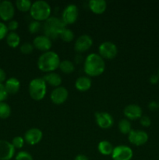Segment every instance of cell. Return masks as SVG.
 Returning a JSON list of instances; mask_svg holds the SVG:
<instances>
[{"mask_svg":"<svg viewBox=\"0 0 159 160\" xmlns=\"http://www.w3.org/2000/svg\"><path fill=\"white\" fill-rule=\"evenodd\" d=\"M51 9L50 5L47 2L36 1L32 3L30 13L32 18L37 21H45L48 20L51 15Z\"/></svg>","mask_w":159,"mask_h":160,"instance_id":"obj_4","label":"cell"},{"mask_svg":"<svg viewBox=\"0 0 159 160\" xmlns=\"http://www.w3.org/2000/svg\"><path fill=\"white\" fill-rule=\"evenodd\" d=\"M113 146L112 144L108 141H101L99 142L98 145V149L101 154L104 155V156H109L112 155V152H113Z\"/></svg>","mask_w":159,"mask_h":160,"instance_id":"obj_22","label":"cell"},{"mask_svg":"<svg viewBox=\"0 0 159 160\" xmlns=\"http://www.w3.org/2000/svg\"><path fill=\"white\" fill-rule=\"evenodd\" d=\"M118 130L122 134H129V132L132 131L131 129V123L127 119H122L118 122Z\"/></svg>","mask_w":159,"mask_h":160,"instance_id":"obj_25","label":"cell"},{"mask_svg":"<svg viewBox=\"0 0 159 160\" xmlns=\"http://www.w3.org/2000/svg\"><path fill=\"white\" fill-rule=\"evenodd\" d=\"M19 27V23L17 20H12L9 22V23L7 24V28L9 31H10L11 32H14Z\"/></svg>","mask_w":159,"mask_h":160,"instance_id":"obj_35","label":"cell"},{"mask_svg":"<svg viewBox=\"0 0 159 160\" xmlns=\"http://www.w3.org/2000/svg\"><path fill=\"white\" fill-rule=\"evenodd\" d=\"M7 25L5 24L2 22H0V40H2L4 38H6L8 34Z\"/></svg>","mask_w":159,"mask_h":160,"instance_id":"obj_33","label":"cell"},{"mask_svg":"<svg viewBox=\"0 0 159 160\" xmlns=\"http://www.w3.org/2000/svg\"><path fill=\"white\" fill-rule=\"evenodd\" d=\"M41 28V22L37 21V20H33L31 23L28 24V31L32 34H35L40 31Z\"/></svg>","mask_w":159,"mask_h":160,"instance_id":"obj_29","label":"cell"},{"mask_svg":"<svg viewBox=\"0 0 159 160\" xmlns=\"http://www.w3.org/2000/svg\"><path fill=\"white\" fill-rule=\"evenodd\" d=\"M79 16V9L74 4H70L64 9L62 15V20L66 24H72L76 21Z\"/></svg>","mask_w":159,"mask_h":160,"instance_id":"obj_7","label":"cell"},{"mask_svg":"<svg viewBox=\"0 0 159 160\" xmlns=\"http://www.w3.org/2000/svg\"><path fill=\"white\" fill-rule=\"evenodd\" d=\"M43 133L38 128H31L27 130L24 134V141L31 145L38 144L41 141Z\"/></svg>","mask_w":159,"mask_h":160,"instance_id":"obj_15","label":"cell"},{"mask_svg":"<svg viewBox=\"0 0 159 160\" xmlns=\"http://www.w3.org/2000/svg\"><path fill=\"white\" fill-rule=\"evenodd\" d=\"M34 48L33 44H31L30 42H25V43L22 44L20 46V52L23 54H30L33 52Z\"/></svg>","mask_w":159,"mask_h":160,"instance_id":"obj_30","label":"cell"},{"mask_svg":"<svg viewBox=\"0 0 159 160\" xmlns=\"http://www.w3.org/2000/svg\"><path fill=\"white\" fill-rule=\"evenodd\" d=\"M15 14V8L10 1L0 2V18L4 21L12 20Z\"/></svg>","mask_w":159,"mask_h":160,"instance_id":"obj_10","label":"cell"},{"mask_svg":"<svg viewBox=\"0 0 159 160\" xmlns=\"http://www.w3.org/2000/svg\"><path fill=\"white\" fill-rule=\"evenodd\" d=\"M69 96V92L67 89L64 87H58L55 88L54 90L51 92V100L54 104L61 105L65 102L67 100Z\"/></svg>","mask_w":159,"mask_h":160,"instance_id":"obj_13","label":"cell"},{"mask_svg":"<svg viewBox=\"0 0 159 160\" xmlns=\"http://www.w3.org/2000/svg\"><path fill=\"white\" fill-rule=\"evenodd\" d=\"M8 96V93L6 92L5 86L3 84H0V102H4Z\"/></svg>","mask_w":159,"mask_h":160,"instance_id":"obj_36","label":"cell"},{"mask_svg":"<svg viewBox=\"0 0 159 160\" xmlns=\"http://www.w3.org/2000/svg\"><path fill=\"white\" fill-rule=\"evenodd\" d=\"M89 8L95 14H102L107 8V2L104 0H90Z\"/></svg>","mask_w":159,"mask_h":160,"instance_id":"obj_19","label":"cell"},{"mask_svg":"<svg viewBox=\"0 0 159 160\" xmlns=\"http://www.w3.org/2000/svg\"><path fill=\"white\" fill-rule=\"evenodd\" d=\"M11 115V108L5 102H0V119H7Z\"/></svg>","mask_w":159,"mask_h":160,"instance_id":"obj_26","label":"cell"},{"mask_svg":"<svg viewBox=\"0 0 159 160\" xmlns=\"http://www.w3.org/2000/svg\"><path fill=\"white\" fill-rule=\"evenodd\" d=\"M93 45V40L91 37L87 34H83L80 36L75 42L74 48L77 52H84L90 48Z\"/></svg>","mask_w":159,"mask_h":160,"instance_id":"obj_12","label":"cell"},{"mask_svg":"<svg viewBox=\"0 0 159 160\" xmlns=\"http://www.w3.org/2000/svg\"><path fill=\"white\" fill-rule=\"evenodd\" d=\"M99 55L106 59H112L118 54L117 46L112 42H104L98 47Z\"/></svg>","mask_w":159,"mask_h":160,"instance_id":"obj_6","label":"cell"},{"mask_svg":"<svg viewBox=\"0 0 159 160\" xmlns=\"http://www.w3.org/2000/svg\"><path fill=\"white\" fill-rule=\"evenodd\" d=\"M123 113L129 120H137L142 117V109L137 104H129L125 107Z\"/></svg>","mask_w":159,"mask_h":160,"instance_id":"obj_17","label":"cell"},{"mask_svg":"<svg viewBox=\"0 0 159 160\" xmlns=\"http://www.w3.org/2000/svg\"><path fill=\"white\" fill-rule=\"evenodd\" d=\"M128 140L136 146H141L147 142L148 134L140 130H132L128 134Z\"/></svg>","mask_w":159,"mask_h":160,"instance_id":"obj_9","label":"cell"},{"mask_svg":"<svg viewBox=\"0 0 159 160\" xmlns=\"http://www.w3.org/2000/svg\"><path fill=\"white\" fill-rule=\"evenodd\" d=\"M30 96L36 101H40L45 98L47 92V84L41 78L33 79L28 87Z\"/></svg>","mask_w":159,"mask_h":160,"instance_id":"obj_5","label":"cell"},{"mask_svg":"<svg viewBox=\"0 0 159 160\" xmlns=\"http://www.w3.org/2000/svg\"><path fill=\"white\" fill-rule=\"evenodd\" d=\"M157 75H158V76H159V70H158V74H157Z\"/></svg>","mask_w":159,"mask_h":160,"instance_id":"obj_41","label":"cell"},{"mask_svg":"<svg viewBox=\"0 0 159 160\" xmlns=\"http://www.w3.org/2000/svg\"><path fill=\"white\" fill-rule=\"evenodd\" d=\"M32 3L29 0H17L16 2V6L21 12H27L31 10Z\"/></svg>","mask_w":159,"mask_h":160,"instance_id":"obj_27","label":"cell"},{"mask_svg":"<svg viewBox=\"0 0 159 160\" xmlns=\"http://www.w3.org/2000/svg\"><path fill=\"white\" fill-rule=\"evenodd\" d=\"M43 79L45 80L46 84H48L49 85L55 88L60 87L61 84H62V78L60 77V75L54 73V72H51V73L45 74L43 77Z\"/></svg>","mask_w":159,"mask_h":160,"instance_id":"obj_20","label":"cell"},{"mask_svg":"<svg viewBox=\"0 0 159 160\" xmlns=\"http://www.w3.org/2000/svg\"><path fill=\"white\" fill-rule=\"evenodd\" d=\"M140 123L143 127L148 128V127L151 126V120L150 117H147V116H142L140 119Z\"/></svg>","mask_w":159,"mask_h":160,"instance_id":"obj_34","label":"cell"},{"mask_svg":"<svg viewBox=\"0 0 159 160\" xmlns=\"http://www.w3.org/2000/svg\"><path fill=\"white\" fill-rule=\"evenodd\" d=\"M6 73L4 71V70L0 68V84H2L4 81H6Z\"/></svg>","mask_w":159,"mask_h":160,"instance_id":"obj_38","label":"cell"},{"mask_svg":"<svg viewBox=\"0 0 159 160\" xmlns=\"http://www.w3.org/2000/svg\"><path fill=\"white\" fill-rule=\"evenodd\" d=\"M59 68L60 69L61 71L63 72L64 73H67V74L73 73L75 70L73 62L70 60H67V59L61 61Z\"/></svg>","mask_w":159,"mask_h":160,"instance_id":"obj_24","label":"cell"},{"mask_svg":"<svg viewBox=\"0 0 159 160\" xmlns=\"http://www.w3.org/2000/svg\"><path fill=\"white\" fill-rule=\"evenodd\" d=\"M4 86L8 95H15L20 91V83L17 78H10L6 80Z\"/></svg>","mask_w":159,"mask_h":160,"instance_id":"obj_18","label":"cell"},{"mask_svg":"<svg viewBox=\"0 0 159 160\" xmlns=\"http://www.w3.org/2000/svg\"><path fill=\"white\" fill-rule=\"evenodd\" d=\"M65 28V24L63 23L62 19L58 17H49L45 21L43 30L45 35L51 40L60 37L61 33Z\"/></svg>","mask_w":159,"mask_h":160,"instance_id":"obj_3","label":"cell"},{"mask_svg":"<svg viewBox=\"0 0 159 160\" xmlns=\"http://www.w3.org/2000/svg\"><path fill=\"white\" fill-rule=\"evenodd\" d=\"M158 106H159V104H158Z\"/></svg>","mask_w":159,"mask_h":160,"instance_id":"obj_42","label":"cell"},{"mask_svg":"<svg viewBox=\"0 0 159 160\" xmlns=\"http://www.w3.org/2000/svg\"><path fill=\"white\" fill-rule=\"evenodd\" d=\"M133 156L132 149L126 145H118L113 148L112 158L113 160H131Z\"/></svg>","mask_w":159,"mask_h":160,"instance_id":"obj_8","label":"cell"},{"mask_svg":"<svg viewBox=\"0 0 159 160\" xmlns=\"http://www.w3.org/2000/svg\"><path fill=\"white\" fill-rule=\"evenodd\" d=\"M84 72L90 77H98L102 74L105 69L104 59L97 53H90L87 56L84 65Z\"/></svg>","mask_w":159,"mask_h":160,"instance_id":"obj_1","label":"cell"},{"mask_svg":"<svg viewBox=\"0 0 159 160\" xmlns=\"http://www.w3.org/2000/svg\"><path fill=\"white\" fill-rule=\"evenodd\" d=\"M95 120L98 126L102 129H108L114 123L113 117L106 112H97L95 113Z\"/></svg>","mask_w":159,"mask_h":160,"instance_id":"obj_11","label":"cell"},{"mask_svg":"<svg viewBox=\"0 0 159 160\" xmlns=\"http://www.w3.org/2000/svg\"><path fill=\"white\" fill-rule=\"evenodd\" d=\"M74 160H89V159L85 156V155L80 154V155H77V156L75 157Z\"/></svg>","mask_w":159,"mask_h":160,"instance_id":"obj_40","label":"cell"},{"mask_svg":"<svg viewBox=\"0 0 159 160\" xmlns=\"http://www.w3.org/2000/svg\"><path fill=\"white\" fill-rule=\"evenodd\" d=\"M33 45L34 48L38 49L39 51H41L45 52H48L50 48H51V40L45 35H39L37 36L33 41Z\"/></svg>","mask_w":159,"mask_h":160,"instance_id":"obj_16","label":"cell"},{"mask_svg":"<svg viewBox=\"0 0 159 160\" xmlns=\"http://www.w3.org/2000/svg\"><path fill=\"white\" fill-rule=\"evenodd\" d=\"M159 81V76L157 74H153L151 75V78H150V82L153 84H157Z\"/></svg>","mask_w":159,"mask_h":160,"instance_id":"obj_39","label":"cell"},{"mask_svg":"<svg viewBox=\"0 0 159 160\" xmlns=\"http://www.w3.org/2000/svg\"><path fill=\"white\" fill-rule=\"evenodd\" d=\"M15 155V148L12 143L0 140V160H10Z\"/></svg>","mask_w":159,"mask_h":160,"instance_id":"obj_14","label":"cell"},{"mask_svg":"<svg viewBox=\"0 0 159 160\" xmlns=\"http://www.w3.org/2000/svg\"><path fill=\"white\" fill-rule=\"evenodd\" d=\"M148 108H149L151 111H154V110H157V109L159 108V106H158V104H157L156 102L153 101L149 103V105H148Z\"/></svg>","mask_w":159,"mask_h":160,"instance_id":"obj_37","label":"cell"},{"mask_svg":"<svg viewBox=\"0 0 159 160\" xmlns=\"http://www.w3.org/2000/svg\"><path fill=\"white\" fill-rule=\"evenodd\" d=\"M91 80L88 77H80L75 82V87L80 92H87L91 87Z\"/></svg>","mask_w":159,"mask_h":160,"instance_id":"obj_21","label":"cell"},{"mask_svg":"<svg viewBox=\"0 0 159 160\" xmlns=\"http://www.w3.org/2000/svg\"><path fill=\"white\" fill-rule=\"evenodd\" d=\"M59 38H61V39L62 41H64V42H70L74 38V34H73L72 30L65 28L63 31H62V33H61L60 37Z\"/></svg>","mask_w":159,"mask_h":160,"instance_id":"obj_28","label":"cell"},{"mask_svg":"<svg viewBox=\"0 0 159 160\" xmlns=\"http://www.w3.org/2000/svg\"><path fill=\"white\" fill-rule=\"evenodd\" d=\"M60 62L57 53L52 51L45 52L39 56L37 59V67L41 71L51 73L59 68Z\"/></svg>","mask_w":159,"mask_h":160,"instance_id":"obj_2","label":"cell"},{"mask_svg":"<svg viewBox=\"0 0 159 160\" xmlns=\"http://www.w3.org/2000/svg\"><path fill=\"white\" fill-rule=\"evenodd\" d=\"M16 160H33L32 156L30 153L25 151L19 152L15 157Z\"/></svg>","mask_w":159,"mask_h":160,"instance_id":"obj_32","label":"cell"},{"mask_svg":"<svg viewBox=\"0 0 159 160\" xmlns=\"http://www.w3.org/2000/svg\"><path fill=\"white\" fill-rule=\"evenodd\" d=\"M6 43L11 48H17L20 43V38L17 33L10 32L6 36Z\"/></svg>","mask_w":159,"mask_h":160,"instance_id":"obj_23","label":"cell"},{"mask_svg":"<svg viewBox=\"0 0 159 160\" xmlns=\"http://www.w3.org/2000/svg\"><path fill=\"white\" fill-rule=\"evenodd\" d=\"M24 138L21 136H17V137L14 138L12 141V145H13V147L16 148H21L23 147L24 145Z\"/></svg>","mask_w":159,"mask_h":160,"instance_id":"obj_31","label":"cell"}]
</instances>
